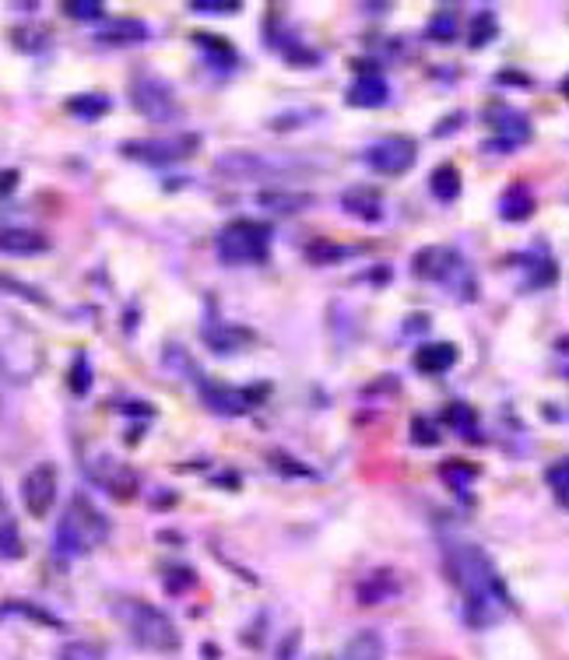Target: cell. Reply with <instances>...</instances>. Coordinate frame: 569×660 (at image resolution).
Instances as JSON below:
<instances>
[{
    "label": "cell",
    "mask_w": 569,
    "mask_h": 660,
    "mask_svg": "<svg viewBox=\"0 0 569 660\" xmlns=\"http://www.w3.org/2000/svg\"><path fill=\"white\" fill-rule=\"evenodd\" d=\"M443 555H447V569L450 580L457 583V590L464 594V615L475 625H492L499 615L513 611V597L506 590L499 569L492 566V559L471 541H447L443 545Z\"/></svg>",
    "instance_id": "obj_1"
},
{
    "label": "cell",
    "mask_w": 569,
    "mask_h": 660,
    "mask_svg": "<svg viewBox=\"0 0 569 660\" xmlns=\"http://www.w3.org/2000/svg\"><path fill=\"white\" fill-rule=\"evenodd\" d=\"M113 618L127 629V636L137 646H145L152 653H176L180 650V629L173 625V618L162 608L148 601H137V597H120L113 604Z\"/></svg>",
    "instance_id": "obj_2"
},
{
    "label": "cell",
    "mask_w": 569,
    "mask_h": 660,
    "mask_svg": "<svg viewBox=\"0 0 569 660\" xmlns=\"http://www.w3.org/2000/svg\"><path fill=\"white\" fill-rule=\"evenodd\" d=\"M106 538H109V520L95 510L92 499L74 495L71 503H67L64 517H60L57 534H53V552L64 555V559H78V555L99 548Z\"/></svg>",
    "instance_id": "obj_3"
},
{
    "label": "cell",
    "mask_w": 569,
    "mask_h": 660,
    "mask_svg": "<svg viewBox=\"0 0 569 660\" xmlns=\"http://www.w3.org/2000/svg\"><path fill=\"white\" fill-rule=\"evenodd\" d=\"M411 271H415L418 278L436 281V285L457 292L464 302H471L478 295L475 274H471L468 260L457 250H450V246H425L422 253H415V267H411Z\"/></svg>",
    "instance_id": "obj_4"
},
{
    "label": "cell",
    "mask_w": 569,
    "mask_h": 660,
    "mask_svg": "<svg viewBox=\"0 0 569 660\" xmlns=\"http://www.w3.org/2000/svg\"><path fill=\"white\" fill-rule=\"evenodd\" d=\"M215 250L225 264H264L271 257V225L236 218L215 239Z\"/></svg>",
    "instance_id": "obj_5"
},
{
    "label": "cell",
    "mask_w": 569,
    "mask_h": 660,
    "mask_svg": "<svg viewBox=\"0 0 569 660\" xmlns=\"http://www.w3.org/2000/svg\"><path fill=\"white\" fill-rule=\"evenodd\" d=\"M130 102L145 120L152 123H180L183 120V106L176 99V88L169 85L162 74L152 71H137L130 78Z\"/></svg>",
    "instance_id": "obj_6"
},
{
    "label": "cell",
    "mask_w": 569,
    "mask_h": 660,
    "mask_svg": "<svg viewBox=\"0 0 569 660\" xmlns=\"http://www.w3.org/2000/svg\"><path fill=\"white\" fill-rule=\"evenodd\" d=\"M211 169L218 176H229V180H267V176L278 173H299V169H306V162H299V158L260 155V151H225V155L215 158Z\"/></svg>",
    "instance_id": "obj_7"
},
{
    "label": "cell",
    "mask_w": 569,
    "mask_h": 660,
    "mask_svg": "<svg viewBox=\"0 0 569 660\" xmlns=\"http://www.w3.org/2000/svg\"><path fill=\"white\" fill-rule=\"evenodd\" d=\"M201 148V134H190V130H180V134H166V137H134V141H123L120 151L134 162L145 165H173L190 158Z\"/></svg>",
    "instance_id": "obj_8"
},
{
    "label": "cell",
    "mask_w": 569,
    "mask_h": 660,
    "mask_svg": "<svg viewBox=\"0 0 569 660\" xmlns=\"http://www.w3.org/2000/svg\"><path fill=\"white\" fill-rule=\"evenodd\" d=\"M418 144L411 137H383L373 148H366V165L380 176H404L415 165Z\"/></svg>",
    "instance_id": "obj_9"
},
{
    "label": "cell",
    "mask_w": 569,
    "mask_h": 660,
    "mask_svg": "<svg viewBox=\"0 0 569 660\" xmlns=\"http://www.w3.org/2000/svg\"><path fill=\"white\" fill-rule=\"evenodd\" d=\"M485 120H489V127L496 130V137L485 144L489 151H513L517 144H524L527 137H531V123H527V116L513 106H503V102L485 109Z\"/></svg>",
    "instance_id": "obj_10"
},
{
    "label": "cell",
    "mask_w": 569,
    "mask_h": 660,
    "mask_svg": "<svg viewBox=\"0 0 569 660\" xmlns=\"http://www.w3.org/2000/svg\"><path fill=\"white\" fill-rule=\"evenodd\" d=\"M57 467L53 464H39L32 467L29 474L22 478V503L29 510V517L36 520H46L57 503Z\"/></svg>",
    "instance_id": "obj_11"
},
{
    "label": "cell",
    "mask_w": 569,
    "mask_h": 660,
    "mask_svg": "<svg viewBox=\"0 0 569 660\" xmlns=\"http://www.w3.org/2000/svg\"><path fill=\"white\" fill-rule=\"evenodd\" d=\"M267 397V387H218V383H204V404H208L215 415H246Z\"/></svg>",
    "instance_id": "obj_12"
},
{
    "label": "cell",
    "mask_w": 569,
    "mask_h": 660,
    "mask_svg": "<svg viewBox=\"0 0 569 660\" xmlns=\"http://www.w3.org/2000/svg\"><path fill=\"white\" fill-rule=\"evenodd\" d=\"M387 99H390V85H387V78L376 71L359 74L355 85L348 88V106H355V109H380V106H387Z\"/></svg>",
    "instance_id": "obj_13"
},
{
    "label": "cell",
    "mask_w": 569,
    "mask_h": 660,
    "mask_svg": "<svg viewBox=\"0 0 569 660\" xmlns=\"http://www.w3.org/2000/svg\"><path fill=\"white\" fill-rule=\"evenodd\" d=\"M50 250V239L36 229H0V253H8V257H36V253H46Z\"/></svg>",
    "instance_id": "obj_14"
},
{
    "label": "cell",
    "mask_w": 569,
    "mask_h": 660,
    "mask_svg": "<svg viewBox=\"0 0 569 660\" xmlns=\"http://www.w3.org/2000/svg\"><path fill=\"white\" fill-rule=\"evenodd\" d=\"M457 359H461V352H457V345H450V341H436V345H422L415 352V369L425 376H440L447 373V369L457 366Z\"/></svg>",
    "instance_id": "obj_15"
},
{
    "label": "cell",
    "mask_w": 569,
    "mask_h": 660,
    "mask_svg": "<svg viewBox=\"0 0 569 660\" xmlns=\"http://www.w3.org/2000/svg\"><path fill=\"white\" fill-rule=\"evenodd\" d=\"M341 208H345L352 218H362V222H380L383 197L376 187H352L341 194Z\"/></svg>",
    "instance_id": "obj_16"
},
{
    "label": "cell",
    "mask_w": 569,
    "mask_h": 660,
    "mask_svg": "<svg viewBox=\"0 0 569 660\" xmlns=\"http://www.w3.org/2000/svg\"><path fill=\"white\" fill-rule=\"evenodd\" d=\"M102 46H137V43H148V25L145 22H134V18H116L113 25L99 32Z\"/></svg>",
    "instance_id": "obj_17"
},
{
    "label": "cell",
    "mask_w": 569,
    "mask_h": 660,
    "mask_svg": "<svg viewBox=\"0 0 569 660\" xmlns=\"http://www.w3.org/2000/svg\"><path fill=\"white\" fill-rule=\"evenodd\" d=\"M534 215V194L527 190V183H510L506 194L499 197V218L506 222H524Z\"/></svg>",
    "instance_id": "obj_18"
},
{
    "label": "cell",
    "mask_w": 569,
    "mask_h": 660,
    "mask_svg": "<svg viewBox=\"0 0 569 660\" xmlns=\"http://www.w3.org/2000/svg\"><path fill=\"white\" fill-rule=\"evenodd\" d=\"M383 657H387V646H383L380 632L373 629L355 632L345 643V650H341V660H383Z\"/></svg>",
    "instance_id": "obj_19"
},
{
    "label": "cell",
    "mask_w": 569,
    "mask_h": 660,
    "mask_svg": "<svg viewBox=\"0 0 569 660\" xmlns=\"http://www.w3.org/2000/svg\"><path fill=\"white\" fill-rule=\"evenodd\" d=\"M429 190H433V197L436 201H443V204L457 201V197H461V169L450 165V162L436 165L433 176H429Z\"/></svg>",
    "instance_id": "obj_20"
},
{
    "label": "cell",
    "mask_w": 569,
    "mask_h": 660,
    "mask_svg": "<svg viewBox=\"0 0 569 660\" xmlns=\"http://www.w3.org/2000/svg\"><path fill=\"white\" fill-rule=\"evenodd\" d=\"M257 201L264 204V208H271V211H285V215H292V211L310 208L317 197L313 194H289V190H264V194H257Z\"/></svg>",
    "instance_id": "obj_21"
},
{
    "label": "cell",
    "mask_w": 569,
    "mask_h": 660,
    "mask_svg": "<svg viewBox=\"0 0 569 660\" xmlns=\"http://www.w3.org/2000/svg\"><path fill=\"white\" fill-rule=\"evenodd\" d=\"M443 422L450 425L454 432H461L464 439H475V429H478V415H475V408L471 404H464V401H454L450 404L447 411H443Z\"/></svg>",
    "instance_id": "obj_22"
},
{
    "label": "cell",
    "mask_w": 569,
    "mask_h": 660,
    "mask_svg": "<svg viewBox=\"0 0 569 660\" xmlns=\"http://www.w3.org/2000/svg\"><path fill=\"white\" fill-rule=\"evenodd\" d=\"M109 106H113V102H109L106 95H78V99L67 102V113L81 116V120H99V116L109 113Z\"/></svg>",
    "instance_id": "obj_23"
},
{
    "label": "cell",
    "mask_w": 569,
    "mask_h": 660,
    "mask_svg": "<svg viewBox=\"0 0 569 660\" xmlns=\"http://www.w3.org/2000/svg\"><path fill=\"white\" fill-rule=\"evenodd\" d=\"M425 36L433 39V43H450V39L457 36V11L450 8H440L433 18H429V29H425Z\"/></svg>",
    "instance_id": "obj_24"
},
{
    "label": "cell",
    "mask_w": 569,
    "mask_h": 660,
    "mask_svg": "<svg viewBox=\"0 0 569 660\" xmlns=\"http://www.w3.org/2000/svg\"><path fill=\"white\" fill-rule=\"evenodd\" d=\"M545 481H548V485H552L555 499H559V503L569 510V460H559V464H555V467H548Z\"/></svg>",
    "instance_id": "obj_25"
},
{
    "label": "cell",
    "mask_w": 569,
    "mask_h": 660,
    "mask_svg": "<svg viewBox=\"0 0 569 660\" xmlns=\"http://www.w3.org/2000/svg\"><path fill=\"white\" fill-rule=\"evenodd\" d=\"M64 11L74 22H99L106 15V4L102 0H71V4H64Z\"/></svg>",
    "instance_id": "obj_26"
},
{
    "label": "cell",
    "mask_w": 569,
    "mask_h": 660,
    "mask_svg": "<svg viewBox=\"0 0 569 660\" xmlns=\"http://www.w3.org/2000/svg\"><path fill=\"white\" fill-rule=\"evenodd\" d=\"M496 36V15L492 11H482L475 22V29H471V50H482V46H489V39Z\"/></svg>",
    "instance_id": "obj_27"
},
{
    "label": "cell",
    "mask_w": 569,
    "mask_h": 660,
    "mask_svg": "<svg viewBox=\"0 0 569 660\" xmlns=\"http://www.w3.org/2000/svg\"><path fill=\"white\" fill-rule=\"evenodd\" d=\"M194 43L201 46V50H208L215 60H222V64H225V60H229V64H232V60H236V50H232V46L225 43V39H218V36H208V32H197Z\"/></svg>",
    "instance_id": "obj_28"
},
{
    "label": "cell",
    "mask_w": 569,
    "mask_h": 660,
    "mask_svg": "<svg viewBox=\"0 0 569 660\" xmlns=\"http://www.w3.org/2000/svg\"><path fill=\"white\" fill-rule=\"evenodd\" d=\"M60 660H102V646L78 639V643H67L64 650H60Z\"/></svg>",
    "instance_id": "obj_29"
},
{
    "label": "cell",
    "mask_w": 569,
    "mask_h": 660,
    "mask_svg": "<svg viewBox=\"0 0 569 660\" xmlns=\"http://www.w3.org/2000/svg\"><path fill=\"white\" fill-rule=\"evenodd\" d=\"M190 11H197V15H236L239 4L236 0H194Z\"/></svg>",
    "instance_id": "obj_30"
},
{
    "label": "cell",
    "mask_w": 569,
    "mask_h": 660,
    "mask_svg": "<svg viewBox=\"0 0 569 660\" xmlns=\"http://www.w3.org/2000/svg\"><path fill=\"white\" fill-rule=\"evenodd\" d=\"M88 387H92V369H88L85 355H78V359H74V369H71V390L81 397V394H88Z\"/></svg>",
    "instance_id": "obj_31"
},
{
    "label": "cell",
    "mask_w": 569,
    "mask_h": 660,
    "mask_svg": "<svg viewBox=\"0 0 569 660\" xmlns=\"http://www.w3.org/2000/svg\"><path fill=\"white\" fill-rule=\"evenodd\" d=\"M411 439H415L418 446H436V443H440V432L433 429V422L415 418V422H411Z\"/></svg>",
    "instance_id": "obj_32"
},
{
    "label": "cell",
    "mask_w": 569,
    "mask_h": 660,
    "mask_svg": "<svg viewBox=\"0 0 569 660\" xmlns=\"http://www.w3.org/2000/svg\"><path fill=\"white\" fill-rule=\"evenodd\" d=\"M475 474L478 471H475V467H468V464H447V467H443V478H447L454 488H461V492L468 488V481L475 478Z\"/></svg>",
    "instance_id": "obj_33"
},
{
    "label": "cell",
    "mask_w": 569,
    "mask_h": 660,
    "mask_svg": "<svg viewBox=\"0 0 569 660\" xmlns=\"http://www.w3.org/2000/svg\"><path fill=\"white\" fill-rule=\"evenodd\" d=\"M348 250H341V246H331V243H317L313 250H306V257H313L317 264H327V260H341Z\"/></svg>",
    "instance_id": "obj_34"
},
{
    "label": "cell",
    "mask_w": 569,
    "mask_h": 660,
    "mask_svg": "<svg viewBox=\"0 0 569 660\" xmlns=\"http://www.w3.org/2000/svg\"><path fill=\"white\" fill-rule=\"evenodd\" d=\"M0 288H15L18 299H32V302H39V306H46L43 295H39L36 288H29V285H18V281H11V278H0Z\"/></svg>",
    "instance_id": "obj_35"
},
{
    "label": "cell",
    "mask_w": 569,
    "mask_h": 660,
    "mask_svg": "<svg viewBox=\"0 0 569 660\" xmlns=\"http://www.w3.org/2000/svg\"><path fill=\"white\" fill-rule=\"evenodd\" d=\"M299 643H303V636L299 632H292L285 643H281V650H278V660H299L296 653H299Z\"/></svg>",
    "instance_id": "obj_36"
},
{
    "label": "cell",
    "mask_w": 569,
    "mask_h": 660,
    "mask_svg": "<svg viewBox=\"0 0 569 660\" xmlns=\"http://www.w3.org/2000/svg\"><path fill=\"white\" fill-rule=\"evenodd\" d=\"M18 183V173H0V194H11Z\"/></svg>",
    "instance_id": "obj_37"
},
{
    "label": "cell",
    "mask_w": 569,
    "mask_h": 660,
    "mask_svg": "<svg viewBox=\"0 0 569 660\" xmlns=\"http://www.w3.org/2000/svg\"><path fill=\"white\" fill-rule=\"evenodd\" d=\"M562 95H566V99H569V74H566V78H562Z\"/></svg>",
    "instance_id": "obj_38"
}]
</instances>
